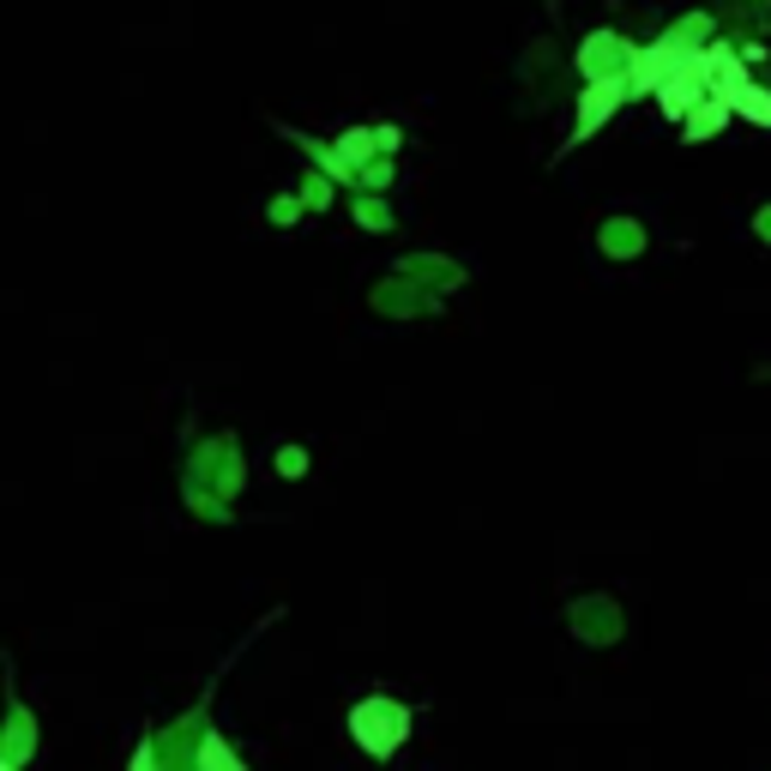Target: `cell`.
I'll use <instances>...</instances> for the list:
<instances>
[{"mask_svg": "<svg viewBox=\"0 0 771 771\" xmlns=\"http://www.w3.org/2000/svg\"><path fill=\"white\" fill-rule=\"evenodd\" d=\"M729 102H736V109H748V115H760V121L771 127V97L765 91H753V85L736 79V85H729Z\"/></svg>", "mask_w": 771, "mask_h": 771, "instance_id": "cell-1", "label": "cell"}]
</instances>
